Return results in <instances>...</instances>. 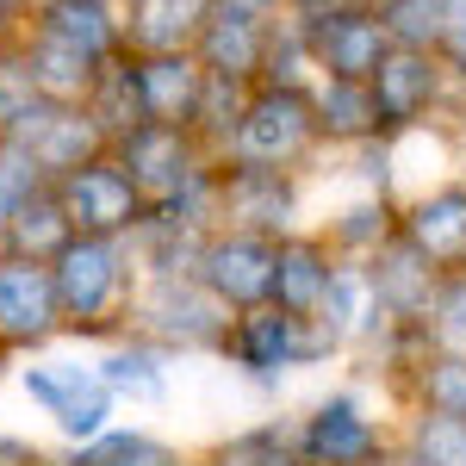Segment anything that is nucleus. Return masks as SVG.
Here are the masks:
<instances>
[{
  "label": "nucleus",
  "instance_id": "1",
  "mask_svg": "<svg viewBox=\"0 0 466 466\" xmlns=\"http://www.w3.org/2000/svg\"><path fill=\"white\" fill-rule=\"evenodd\" d=\"M50 287H56L63 342L100 349L131 329V299L144 287V274L125 237H69L50 255Z\"/></svg>",
  "mask_w": 466,
  "mask_h": 466
},
{
  "label": "nucleus",
  "instance_id": "2",
  "mask_svg": "<svg viewBox=\"0 0 466 466\" xmlns=\"http://www.w3.org/2000/svg\"><path fill=\"white\" fill-rule=\"evenodd\" d=\"M6 386L32 404V417H44L56 448H81V441H94V435H106L118 423V398L106 392V380L94 367V349L56 342L44 355H25V360H13Z\"/></svg>",
  "mask_w": 466,
  "mask_h": 466
},
{
  "label": "nucleus",
  "instance_id": "3",
  "mask_svg": "<svg viewBox=\"0 0 466 466\" xmlns=\"http://www.w3.org/2000/svg\"><path fill=\"white\" fill-rule=\"evenodd\" d=\"M336 349V336L318 318H287L280 305H255V311H230L218 355L230 360L249 386H280L292 367H311L318 355Z\"/></svg>",
  "mask_w": 466,
  "mask_h": 466
},
{
  "label": "nucleus",
  "instance_id": "4",
  "mask_svg": "<svg viewBox=\"0 0 466 466\" xmlns=\"http://www.w3.org/2000/svg\"><path fill=\"white\" fill-rule=\"evenodd\" d=\"M318 144V112L305 87H274V81H255L230 137L218 149V162H249V168H287Z\"/></svg>",
  "mask_w": 466,
  "mask_h": 466
},
{
  "label": "nucleus",
  "instance_id": "5",
  "mask_svg": "<svg viewBox=\"0 0 466 466\" xmlns=\"http://www.w3.org/2000/svg\"><path fill=\"white\" fill-rule=\"evenodd\" d=\"M230 311L193 274H168V280H144L131 299V336L156 342L162 355H218Z\"/></svg>",
  "mask_w": 466,
  "mask_h": 466
},
{
  "label": "nucleus",
  "instance_id": "6",
  "mask_svg": "<svg viewBox=\"0 0 466 466\" xmlns=\"http://www.w3.org/2000/svg\"><path fill=\"white\" fill-rule=\"evenodd\" d=\"M112 162L131 175V187L144 193V206H168L180 199L187 187H199V180L212 175V149L199 144L193 131H180V125H131L125 137H112Z\"/></svg>",
  "mask_w": 466,
  "mask_h": 466
},
{
  "label": "nucleus",
  "instance_id": "7",
  "mask_svg": "<svg viewBox=\"0 0 466 466\" xmlns=\"http://www.w3.org/2000/svg\"><path fill=\"white\" fill-rule=\"evenodd\" d=\"M299 32L311 50V69L336 75V81H367V75L386 63V32H380V13L367 6H336V0H299Z\"/></svg>",
  "mask_w": 466,
  "mask_h": 466
},
{
  "label": "nucleus",
  "instance_id": "8",
  "mask_svg": "<svg viewBox=\"0 0 466 466\" xmlns=\"http://www.w3.org/2000/svg\"><path fill=\"white\" fill-rule=\"evenodd\" d=\"M56 206H63L75 237H125V243H131V230H137L144 212H149L144 193L131 187V175L112 162V149L56 180Z\"/></svg>",
  "mask_w": 466,
  "mask_h": 466
},
{
  "label": "nucleus",
  "instance_id": "9",
  "mask_svg": "<svg viewBox=\"0 0 466 466\" xmlns=\"http://www.w3.org/2000/svg\"><path fill=\"white\" fill-rule=\"evenodd\" d=\"M212 212L224 230H249V237H292L299 218V187L287 168H249V162H218L212 175Z\"/></svg>",
  "mask_w": 466,
  "mask_h": 466
},
{
  "label": "nucleus",
  "instance_id": "10",
  "mask_svg": "<svg viewBox=\"0 0 466 466\" xmlns=\"http://www.w3.org/2000/svg\"><path fill=\"white\" fill-rule=\"evenodd\" d=\"M274 261H280L274 237H249V230L218 224L206 237V249H199V261H193V280L212 292L224 311H255V305L274 299Z\"/></svg>",
  "mask_w": 466,
  "mask_h": 466
},
{
  "label": "nucleus",
  "instance_id": "11",
  "mask_svg": "<svg viewBox=\"0 0 466 466\" xmlns=\"http://www.w3.org/2000/svg\"><path fill=\"white\" fill-rule=\"evenodd\" d=\"M63 342L56 318V287H50V261L25 255H0V355L25 360Z\"/></svg>",
  "mask_w": 466,
  "mask_h": 466
},
{
  "label": "nucleus",
  "instance_id": "12",
  "mask_svg": "<svg viewBox=\"0 0 466 466\" xmlns=\"http://www.w3.org/2000/svg\"><path fill=\"white\" fill-rule=\"evenodd\" d=\"M25 32L87 56L94 69L125 56V0H32Z\"/></svg>",
  "mask_w": 466,
  "mask_h": 466
},
{
  "label": "nucleus",
  "instance_id": "13",
  "mask_svg": "<svg viewBox=\"0 0 466 466\" xmlns=\"http://www.w3.org/2000/svg\"><path fill=\"white\" fill-rule=\"evenodd\" d=\"M131 81H137V112H144L149 125H180V131H193L199 100H206V69L193 63V50L131 56Z\"/></svg>",
  "mask_w": 466,
  "mask_h": 466
},
{
  "label": "nucleus",
  "instance_id": "14",
  "mask_svg": "<svg viewBox=\"0 0 466 466\" xmlns=\"http://www.w3.org/2000/svg\"><path fill=\"white\" fill-rule=\"evenodd\" d=\"M94 367H100V380H106V392L118 398V410L131 404V410H162L168 398H175V360L162 355L156 342L144 336H112L94 349Z\"/></svg>",
  "mask_w": 466,
  "mask_h": 466
},
{
  "label": "nucleus",
  "instance_id": "15",
  "mask_svg": "<svg viewBox=\"0 0 466 466\" xmlns=\"http://www.w3.org/2000/svg\"><path fill=\"white\" fill-rule=\"evenodd\" d=\"M261 56H268V19H249V13L212 0L206 25L193 37V63L212 75V81H243V87H255L261 81Z\"/></svg>",
  "mask_w": 466,
  "mask_h": 466
},
{
  "label": "nucleus",
  "instance_id": "16",
  "mask_svg": "<svg viewBox=\"0 0 466 466\" xmlns=\"http://www.w3.org/2000/svg\"><path fill=\"white\" fill-rule=\"evenodd\" d=\"M367 94H373V118L404 131V125L430 118L435 94H441V63L430 50H386V63L367 75Z\"/></svg>",
  "mask_w": 466,
  "mask_h": 466
},
{
  "label": "nucleus",
  "instance_id": "17",
  "mask_svg": "<svg viewBox=\"0 0 466 466\" xmlns=\"http://www.w3.org/2000/svg\"><path fill=\"white\" fill-rule=\"evenodd\" d=\"M373 448H380V430L360 410V398H349V392L323 398L318 410L299 423V461L305 466H355Z\"/></svg>",
  "mask_w": 466,
  "mask_h": 466
},
{
  "label": "nucleus",
  "instance_id": "18",
  "mask_svg": "<svg viewBox=\"0 0 466 466\" xmlns=\"http://www.w3.org/2000/svg\"><path fill=\"white\" fill-rule=\"evenodd\" d=\"M13 149H25L37 168H44V180L56 187L63 175H75L81 162H94V156H106V137H100V125L87 118L81 106H50L44 118H37V131L25 137V144H13Z\"/></svg>",
  "mask_w": 466,
  "mask_h": 466
},
{
  "label": "nucleus",
  "instance_id": "19",
  "mask_svg": "<svg viewBox=\"0 0 466 466\" xmlns=\"http://www.w3.org/2000/svg\"><path fill=\"white\" fill-rule=\"evenodd\" d=\"M404 243L430 268H466V187H435L404 218Z\"/></svg>",
  "mask_w": 466,
  "mask_h": 466
},
{
  "label": "nucleus",
  "instance_id": "20",
  "mask_svg": "<svg viewBox=\"0 0 466 466\" xmlns=\"http://www.w3.org/2000/svg\"><path fill=\"white\" fill-rule=\"evenodd\" d=\"M212 0H125V50L156 56V50H193Z\"/></svg>",
  "mask_w": 466,
  "mask_h": 466
},
{
  "label": "nucleus",
  "instance_id": "21",
  "mask_svg": "<svg viewBox=\"0 0 466 466\" xmlns=\"http://www.w3.org/2000/svg\"><path fill=\"white\" fill-rule=\"evenodd\" d=\"M329 274H336L329 243H318V237H280V261H274V299H268V305H280L287 318H318L323 292H329Z\"/></svg>",
  "mask_w": 466,
  "mask_h": 466
},
{
  "label": "nucleus",
  "instance_id": "22",
  "mask_svg": "<svg viewBox=\"0 0 466 466\" xmlns=\"http://www.w3.org/2000/svg\"><path fill=\"white\" fill-rule=\"evenodd\" d=\"M50 466H187V454L144 423H112L106 435H94L81 448H56Z\"/></svg>",
  "mask_w": 466,
  "mask_h": 466
},
{
  "label": "nucleus",
  "instance_id": "23",
  "mask_svg": "<svg viewBox=\"0 0 466 466\" xmlns=\"http://www.w3.org/2000/svg\"><path fill=\"white\" fill-rule=\"evenodd\" d=\"M69 237H75V230H69V218H63V206H56V187H44L37 199H25L19 212L0 224L6 255H25V261H50Z\"/></svg>",
  "mask_w": 466,
  "mask_h": 466
},
{
  "label": "nucleus",
  "instance_id": "24",
  "mask_svg": "<svg viewBox=\"0 0 466 466\" xmlns=\"http://www.w3.org/2000/svg\"><path fill=\"white\" fill-rule=\"evenodd\" d=\"M311 112H318V137H342V144L380 137V118H373L367 81H336V75H323V87L311 94Z\"/></svg>",
  "mask_w": 466,
  "mask_h": 466
},
{
  "label": "nucleus",
  "instance_id": "25",
  "mask_svg": "<svg viewBox=\"0 0 466 466\" xmlns=\"http://www.w3.org/2000/svg\"><path fill=\"white\" fill-rule=\"evenodd\" d=\"M81 112L100 125V137H125L131 125H144V112H137V81H131V50L125 56H112L106 69L94 75V87L81 94Z\"/></svg>",
  "mask_w": 466,
  "mask_h": 466
},
{
  "label": "nucleus",
  "instance_id": "26",
  "mask_svg": "<svg viewBox=\"0 0 466 466\" xmlns=\"http://www.w3.org/2000/svg\"><path fill=\"white\" fill-rule=\"evenodd\" d=\"M50 106H56V100L37 94L25 63H19V50L6 44V50H0V144H25Z\"/></svg>",
  "mask_w": 466,
  "mask_h": 466
},
{
  "label": "nucleus",
  "instance_id": "27",
  "mask_svg": "<svg viewBox=\"0 0 466 466\" xmlns=\"http://www.w3.org/2000/svg\"><path fill=\"white\" fill-rule=\"evenodd\" d=\"M404 466H466V417L423 410L404 435Z\"/></svg>",
  "mask_w": 466,
  "mask_h": 466
},
{
  "label": "nucleus",
  "instance_id": "28",
  "mask_svg": "<svg viewBox=\"0 0 466 466\" xmlns=\"http://www.w3.org/2000/svg\"><path fill=\"white\" fill-rule=\"evenodd\" d=\"M212 466H305V461H299V430L249 423L243 435H230V441L218 448Z\"/></svg>",
  "mask_w": 466,
  "mask_h": 466
},
{
  "label": "nucleus",
  "instance_id": "29",
  "mask_svg": "<svg viewBox=\"0 0 466 466\" xmlns=\"http://www.w3.org/2000/svg\"><path fill=\"white\" fill-rule=\"evenodd\" d=\"M441 6L448 0H380V32L392 50H430L441 44Z\"/></svg>",
  "mask_w": 466,
  "mask_h": 466
},
{
  "label": "nucleus",
  "instance_id": "30",
  "mask_svg": "<svg viewBox=\"0 0 466 466\" xmlns=\"http://www.w3.org/2000/svg\"><path fill=\"white\" fill-rule=\"evenodd\" d=\"M430 336L448 349V355H466V274H454V280H441L430 299Z\"/></svg>",
  "mask_w": 466,
  "mask_h": 466
},
{
  "label": "nucleus",
  "instance_id": "31",
  "mask_svg": "<svg viewBox=\"0 0 466 466\" xmlns=\"http://www.w3.org/2000/svg\"><path fill=\"white\" fill-rule=\"evenodd\" d=\"M423 410H441V417H466V355L423 360Z\"/></svg>",
  "mask_w": 466,
  "mask_h": 466
},
{
  "label": "nucleus",
  "instance_id": "32",
  "mask_svg": "<svg viewBox=\"0 0 466 466\" xmlns=\"http://www.w3.org/2000/svg\"><path fill=\"white\" fill-rule=\"evenodd\" d=\"M50 180H44V168H37L25 149H13V144H0V224L19 212L25 199H37Z\"/></svg>",
  "mask_w": 466,
  "mask_h": 466
},
{
  "label": "nucleus",
  "instance_id": "33",
  "mask_svg": "<svg viewBox=\"0 0 466 466\" xmlns=\"http://www.w3.org/2000/svg\"><path fill=\"white\" fill-rule=\"evenodd\" d=\"M336 243H342V249H386V206H355V212H342Z\"/></svg>",
  "mask_w": 466,
  "mask_h": 466
},
{
  "label": "nucleus",
  "instance_id": "34",
  "mask_svg": "<svg viewBox=\"0 0 466 466\" xmlns=\"http://www.w3.org/2000/svg\"><path fill=\"white\" fill-rule=\"evenodd\" d=\"M435 50L454 63V75H466V0H448L441 6V44Z\"/></svg>",
  "mask_w": 466,
  "mask_h": 466
},
{
  "label": "nucleus",
  "instance_id": "35",
  "mask_svg": "<svg viewBox=\"0 0 466 466\" xmlns=\"http://www.w3.org/2000/svg\"><path fill=\"white\" fill-rule=\"evenodd\" d=\"M50 454L56 448L32 441L25 430H0V466H50Z\"/></svg>",
  "mask_w": 466,
  "mask_h": 466
},
{
  "label": "nucleus",
  "instance_id": "36",
  "mask_svg": "<svg viewBox=\"0 0 466 466\" xmlns=\"http://www.w3.org/2000/svg\"><path fill=\"white\" fill-rule=\"evenodd\" d=\"M25 13H32V0H0V50L25 32Z\"/></svg>",
  "mask_w": 466,
  "mask_h": 466
},
{
  "label": "nucleus",
  "instance_id": "37",
  "mask_svg": "<svg viewBox=\"0 0 466 466\" xmlns=\"http://www.w3.org/2000/svg\"><path fill=\"white\" fill-rule=\"evenodd\" d=\"M218 6H237V13H249V19H280L287 0H218Z\"/></svg>",
  "mask_w": 466,
  "mask_h": 466
},
{
  "label": "nucleus",
  "instance_id": "38",
  "mask_svg": "<svg viewBox=\"0 0 466 466\" xmlns=\"http://www.w3.org/2000/svg\"><path fill=\"white\" fill-rule=\"evenodd\" d=\"M355 466H398V461H386V454H367V461H355Z\"/></svg>",
  "mask_w": 466,
  "mask_h": 466
},
{
  "label": "nucleus",
  "instance_id": "39",
  "mask_svg": "<svg viewBox=\"0 0 466 466\" xmlns=\"http://www.w3.org/2000/svg\"><path fill=\"white\" fill-rule=\"evenodd\" d=\"M6 380H13V355H0V386H6Z\"/></svg>",
  "mask_w": 466,
  "mask_h": 466
},
{
  "label": "nucleus",
  "instance_id": "40",
  "mask_svg": "<svg viewBox=\"0 0 466 466\" xmlns=\"http://www.w3.org/2000/svg\"><path fill=\"white\" fill-rule=\"evenodd\" d=\"M0 255H6V243H0Z\"/></svg>",
  "mask_w": 466,
  "mask_h": 466
}]
</instances>
